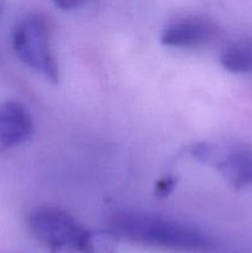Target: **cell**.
Returning a JSON list of instances; mask_svg holds the SVG:
<instances>
[{"label":"cell","mask_w":252,"mask_h":253,"mask_svg":"<svg viewBox=\"0 0 252 253\" xmlns=\"http://www.w3.org/2000/svg\"><path fill=\"white\" fill-rule=\"evenodd\" d=\"M214 36V26L199 17L178 20L163 31L162 43L170 47H197L208 43Z\"/></svg>","instance_id":"277c9868"},{"label":"cell","mask_w":252,"mask_h":253,"mask_svg":"<svg viewBox=\"0 0 252 253\" xmlns=\"http://www.w3.org/2000/svg\"><path fill=\"white\" fill-rule=\"evenodd\" d=\"M31 133V118L21 104L7 101L0 105V145L17 146L25 142Z\"/></svg>","instance_id":"5b68a950"},{"label":"cell","mask_w":252,"mask_h":253,"mask_svg":"<svg viewBox=\"0 0 252 253\" xmlns=\"http://www.w3.org/2000/svg\"><path fill=\"white\" fill-rule=\"evenodd\" d=\"M174 183L170 178H167V179H162L157 184V194L160 195H166L170 192V189L173 188Z\"/></svg>","instance_id":"9c48e42d"},{"label":"cell","mask_w":252,"mask_h":253,"mask_svg":"<svg viewBox=\"0 0 252 253\" xmlns=\"http://www.w3.org/2000/svg\"><path fill=\"white\" fill-rule=\"evenodd\" d=\"M54 5L63 10H72L83 5L86 0H52Z\"/></svg>","instance_id":"ba28073f"},{"label":"cell","mask_w":252,"mask_h":253,"mask_svg":"<svg viewBox=\"0 0 252 253\" xmlns=\"http://www.w3.org/2000/svg\"><path fill=\"white\" fill-rule=\"evenodd\" d=\"M217 169L236 189L252 185V150L239 148L227 153L217 162Z\"/></svg>","instance_id":"8992f818"},{"label":"cell","mask_w":252,"mask_h":253,"mask_svg":"<svg viewBox=\"0 0 252 253\" xmlns=\"http://www.w3.org/2000/svg\"><path fill=\"white\" fill-rule=\"evenodd\" d=\"M113 232L143 246L169 251L199 252L211 246L209 237L195 227L140 212L116 215Z\"/></svg>","instance_id":"6da1fadb"},{"label":"cell","mask_w":252,"mask_h":253,"mask_svg":"<svg viewBox=\"0 0 252 253\" xmlns=\"http://www.w3.org/2000/svg\"><path fill=\"white\" fill-rule=\"evenodd\" d=\"M12 48L20 59L52 83L58 82V67L49 44L46 21L39 15H30L15 26Z\"/></svg>","instance_id":"3957f363"},{"label":"cell","mask_w":252,"mask_h":253,"mask_svg":"<svg viewBox=\"0 0 252 253\" xmlns=\"http://www.w3.org/2000/svg\"><path fill=\"white\" fill-rule=\"evenodd\" d=\"M30 232L51 253H101L95 236L63 210L37 208L27 216Z\"/></svg>","instance_id":"7a4b0ae2"},{"label":"cell","mask_w":252,"mask_h":253,"mask_svg":"<svg viewBox=\"0 0 252 253\" xmlns=\"http://www.w3.org/2000/svg\"><path fill=\"white\" fill-rule=\"evenodd\" d=\"M221 64L232 73L252 72V43H237L225 49L221 54Z\"/></svg>","instance_id":"52a82bcc"}]
</instances>
